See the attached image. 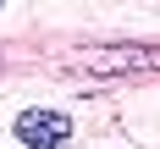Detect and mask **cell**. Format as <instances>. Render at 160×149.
Returning a JSON list of instances; mask_svg holds the SVG:
<instances>
[{"instance_id": "obj_1", "label": "cell", "mask_w": 160, "mask_h": 149, "mask_svg": "<svg viewBox=\"0 0 160 149\" xmlns=\"http://www.w3.org/2000/svg\"><path fill=\"white\" fill-rule=\"evenodd\" d=\"M17 138H22V149H66L72 144V116L66 111H22Z\"/></svg>"}]
</instances>
